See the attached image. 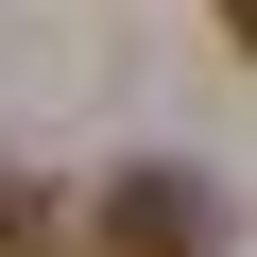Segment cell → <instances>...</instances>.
Returning <instances> with one entry per match:
<instances>
[{
	"label": "cell",
	"mask_w": 257,
	"mask_h": 257,
	"mask_svg": "<svg viewBox=\"0 0 257 257\" xmlns=\"http://www.w3.org/2000/svg\"><path fill=\"white\" fill-rule=\"evenodd\" d=\"M86 257H206V172H120L86 206Z\"/></svg>",
	"instance_id": "1"
},
{
	"label": "cell",
	"mask_w": 257,
	"mask_h": 257,
	"mask_svg": "<svg viewBox=\"0 0 257 257\" xmlns=\"http://www.w3.org/2000/svg\"><path fill=\"white\" fill-rule=\"evenodd\" d=\"M0 257H69V206H52L18 155H0Z\"/></svg>",
	"instance_id": "2"
},
{
	"label": "cell",
	"mask_w": 257,
	"mask_h": 257,
	"mask_svg": "<svg viewBox=\"0 0 257 257\" xmlns=\"http://www.w3.org/2000/svg\"><path fill=\"white\" fill-rule=\"evenodd\" d=\"M223 35H240V52H257V0H223Z\"/></svg>",
	"instance_id": "3"
}]
</instances>
